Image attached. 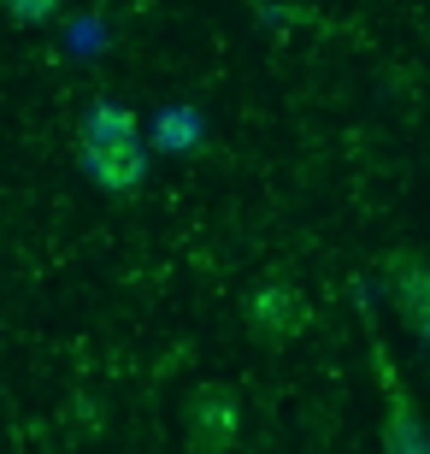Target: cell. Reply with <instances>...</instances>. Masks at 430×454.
<instances>
[{
    "mask_svg": "<svg viewBox=\"0 0 430 454\" xmlns=\"http://www.w3.org/2000/svg\"><path fill=\"white\" fill-rule=\"evenodd\" d=\"M389 295H395L401 319H413L430 331V266L413 260V254H395L389 260Z\"/></svg>",
    "mask_w": 430,
    "mask_h": 454,
    "instance_id": "cell-4",
    "label": "cell"
},
{
    "mask_svg": "<svg viewBox=\"0 0 430 454\" xmlns=\"http://www.w3.org/2000/svg\"><path fill=\"white\" fill-rule=\"evenodd\" d=\"M160 142H166V148L195 142V113H166V118H160Z\"/></svg>",
    "mask_w": 430,
    "mask_h": 454,
    "instance_id": "cell-6",
    "label": "cell"
},
{
    "mask_svg": "<svg viewBox=\"0 0 430 454\" xmlns=\"http://www.w3.org/2000/svg\"><path fill=\"white\" fill-rule=\"evenodd\" d=\"M236 413H242L236 389L200 384L195 402H189V442H195V449H231L236 442Z\"/></svg>",
    "mask_w": 430,
    "mask_h": 454,
    "instance_id": "cell-3",
    "label": "cell"
},
{
    "mask_svg": "<svg viewBox=\"0 0 430 454\" xmlns=\"http://www.w3.org/2000/svg\"><path fill=\"white\" fill-rule=\"evenodd\" d=\"M248 319H254V337L289 342V337H301V331L313 325V301H307L295 284H265V289H254Z\"/></svg>",
    "mask_w": 430,
    "mask_h": 454,
    "instance_id": "cell-2",
    "label": "cell"
},
{
    "mask_svg": "<svg viewBox=\"0 0 430 454\" xmlns=\"http://www.w3.org/2000/svg\"><path fill=\"white\" fill-rule=\"evenodd\" d=\"M0 6H6L12 24H48V18L59 12V0H0Z\"/></svg>",
    "mask_w": 430,
    "mask_h": 454,
    "instance_id": "cell-5",
    "label": "cell"
},
{
    "mask_svg": "<svg viewBox=\"0 0 430 454\" xmlns=\"http://www.w3.org/2000/svg\"><path fill=\"white\" fill-rule=\"evenodd\" d=\"M77 166H83V177L95 189L130 195V189H142V177H148V148H142L136 130H83Z\"/></svg>",
    "mask_w": 430,
    "mask_h": 454,
    "instance_id": "cell-1",
    "label": "cell"
}]
</instances>
